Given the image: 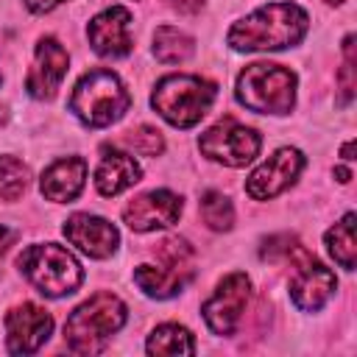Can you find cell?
I'll return each mask as SVG.
<instances>
[{
    "label": "cell",
    "instance_id": "6da1fadb",
    "mask_svg": "<svg viewBox=\"0 0 357 357\" xmlns=\"http://www.w3.org/2000/svg\"><path fill=\"white\" fill-rule=\"evenodd\" d=\"M307 25H310V17L301 6L268 3V6H259L257 11L245 14L243 20H237L229 28L226 42L240 53L284 50V47H293L304 39Z\"/></svg>",
    "mask_w": 357,
    "mask_h": 357
},
{
    "label": "cell",
    "instance_id": "7a4b0ae2",
    "mask_svg": "<svg viewBox=\"0 0 357 357\" xmlns=\"http://www.w3.org/2000/svg\"><path fill=\"white\" fill-rule=\"evenodd\" d=\"M126 318V304L114 293L100 290L70 312L64 324V343L75 354H98L106 349V340L123 329Z\"/></svg>",
    "mask_w": 357,
    "mask_h": 357
},
{
    "label": "cell",
    "instance_id": "3957f363",
    "mask_svg": "<svg viewBox=\"0 0 357 357\" xmlns=\"http://www.w3.org/2000/svg\"><path fill=\"white\" fill-rule=\"evenodd\" d=\"M131 106V95L123 86L120 75L98 67L78 78L70 95V112L89 128H106L117 123Z\"/></svg>",
    "mask_w": 357,
    "mask_h": 357
},
{
    "label": "cell",
    "instance_id": "277c9868",
    "mask_svg": "<svg viewBox=\"0 0 357 357\" xmlns=\"http://www.w3.org/2000/svg\"><path fill=\"white\" fill-rule=\"evenodd\" d=\"M215 95H218V86L209 78L165 75L156 81V86L151 92V106L156 109V114L165 123H170L176 128H192L209 112Z\"/></svg>",
    "mask_w": 357,
    "mask_h": 357
},
{
    "label": "cell",
    "instance_id": "5b68a950",
    "mask_svg": "<svg viewBox=\"0 0 357 357\" xmlns=\"http://www.w3.org/2000/svg\"><path fill=\"white\" fill-rule=\"evenodd\" d=\"M234 98L257 114H290L296 106V73L282 64L254 61L237 75Z\"/></svg>",
    "mask_w": 357,
    "mask_h": 357
},
{
    "label": "cell",
    "instance_id": "8992f818",
    "mask_svg": "<svg viewBox=\"0 0 357 357\" xmlns=\"http://www.w3.org/2000/svg\"><path fill=\"white\" fill-rule=\"evenodd\" d=\"M17 268L22 276L47 298L70 296L81 287L84 271L81 262L56 243H33L17 257Z\"/></svg>",
    "mask_w": 357,
    "mask_h": 357
},
{
    "label": "cell",
    "instance_id": "52a82bcc",
    "mask_svg": "<svg viewBox=\"0 0 357 357\" xmlns=\"http://www.w3.org/2000/svg\"><path fill=\"white\" fill-rule=\"evenodd\" d=\"M259 134L231 117L215 123L212 128H206L198 139V148L206 159L212 162H220L226 167H245L248 162L257 159L259 153Z\"/></svg>",
    "mask_w": 357,
    "mask_h": 357
},
{
    "label": "cell",
    "instance_id": "ba28073f",
    "mask_svg": "<svg viewBox=\"0 0 357 357\" xmlns=\"http://www.w3.org/2000/svg\"><path fill=\"white\" fill-rule=\"evenodd\" d=\"M248 296H251V279L245 273L234 271V273L223 276L218 282L215 293L201 307L206 326L215 335H234V329H237V324L245 312Z\"/></svg>",
    "mask_w": 357,
    "mask_h": 357
},
{
    "label": "cell",
    "instance_id": "9c48e42d",
    "mask_svg": "<svg viewBox=\"0 0 357 357\" xmlns=\"http://www.w3.org/2000/svg\"><path fill=\"white\" fill-rule=\"evenodd\" d=\"M53 332V315L33 304L22 301L6 312V349L11 354H33L39 351Z\"/></svg>",
    "mask_w": 357,
    "mask_h": 357
},
{
    "label": "cell",
    "instance_id": "30bf717a",
    "mask_svg": "<svg viewBox=\"0 0 357 357\" xmlns=\"http://www.w3.org/2000/svg\"><path fill=\"white\" fill-rule=\"evenodd\" d=\"M293 276H290V298L298 310L304 312H318L335 293L337 279L335 273L321 265L315 257H310L307 251H301L293 259Z\"/></svg>",
    "mask_w": 357,
    "mask_h": 357
},
{
    "label": "cell",
    "instance_id": "8fae6325",
    "mask_svg": "<svg viewBox=\"0 0 357 357\" xmlns=\"http://www.w3.org/2000/svg\"><path fill=\"white\" fill-rule=\"evenodd\" d=\"M304 170V153L298 148H279L276 153H271L245 181V192L254 201H268L279 192H284L298 173Z\"/></svg>",
    "mask_w": 357,
    "mask_h": 357
},
{
    "label": "cell",
    "instance_id": "7c38bea8",
    "mask_svg": "<svg viewBox=\"0 0 357 357\" xmlns=\"http://www.w3.org/2000/svg\"><path fill=\"white\" fill-rule=\"evenodd\" d=\"M67 67H70V56L61 47V42L53 36H42L33 50V67L25 78L28 95L36 100H50L56 95V89L61 86Z\"/></svg>",
    "mask_w": 357,
    "mask_h": 357
},
{
    "label": "cell",
    "instance_id": "4fadbf2b",
    "mask_svg": "<svg viewBox=\"0 0 357 357\" xmlns=\"http://www.w3.org/2000/svg\"><path fill=\"white\" fill-rule=\"evenodd\" d=\"M86 36H89L92 50L98 56H103V59L128 56L131 47H134V39H131V11L126 6L103 8L86 25Z\"/></svg>",
    "mask_w": 357,
    "mask_h": 357
},
{
    "label": "cell",
    "instance_id": "5bb4252c",
    "mask_svg": "<svg viewBox=\"0 0 357 357\" xmlns=\"http://www.w3.org/2000/svg\"><path fill=\"white\" fill-rule=\"evenodd\" d=\"M184 204L176 192L170 190H151L137 195L134 201H128V206L123 209V220L131 231H156V229H167L178 220Z\"/></svg>",
    "mask_w": 357,
    "mask_h": 357
},
{
    "label": "cell",
    "instance_id": "9a60e30c",
    "mask_svg": "<svg viewBox=\"0 0 357 357\" xmlns=\"http://www.w3.org/2000/svg\"><path fill=\"white\" fill-rule=\"evenodd\" d=\"M64 237H67V243H73L81 254H86L92 259H106L120 245V231L106 218L89 215V212L70 215L64 220Z\"/></svg>",
    "mask_w": 357,
    "mask_h": 357
},
{
    "label": "cell",
    "instance_id": "2e32d148",
    "mask_svg": "<svg viewBox=\"0 0 357 357\" xmlns=\"http://www.w3.org/2000/svg\"><path fill=\"white\" fill-rule=\"evenodd\" d=\"M139 176H142V167L128 151H117L109 145L100 148V162L95 170V187L100 195H106V198L120 195L123 190L134 187L139 181Z\"/></svg>",
    "mask_w": 357,
    "mask_h": 357
},
{
    "label": "cell",
    "instance_id": "e0dca14e",
    "mask_svg": "<svg viewBox=\"0 0 357 357\" xmlns=\"http://www.w3.org/2000/svg\"><path fill=\"white\" fill-rule=\"evenodd\" d=\"M86 181V162L81 156L56 159L39 178V190L53 204H70L78 198Z\"/></svg>",
    "mask_w": 357,
    "mask_h": 357
},
{
    "label": "cell",
    "instance_id": "ac0fdd59",
    "mask_svg": "<svg viewBox=\"0 0 357 357\" xmlns=\"http://www.w3.org/2000/svg\"><path fill=\"white\" fill-rule=\"evenodd\" d=\"M134 282L151 298H173L176 293L184 290V284L190 279H184L173 271H165L162 265H137L134 268Z\"/></svg>",
    "mask_w": 357,
    "mask_h": 357
},
{
    "label": "cell",
    "instance_id": "d6986e66",
    "mask_svg": "<svg viewBox=\"0 0 357 357\" xmlns=\"http://www.w3.org/2000/svg\"><path fill=\"white\" fill-rule=\"evenodd\" d=\"M145 349H148V354H167V357L195 354V340H192V332L187 326H181V324H162V326H156L148 335Z\"/></svg>",
    "mask_w": 357,
    "mask_h": 357
},
{
    "label": "cell",
    "instance_id": "ffe728a7",
    "mask_svg": "<svg viewBox=\"0 0 357 357\" xmlns=\"http://www.w3.org/2000/svg\"><path fill=\"white\" fill-rule=\"evenodd\" d=\"M195 53V42L190 33L173 28V25H159L153 33V56L162 64H178L187 61Z\"/></svg>",
    "mask_w": 357,
    "mask_h": 357
},
{
    "label": "cell",
    "instance_id": "44dd1931",
    "mask_svg": "<svg viewBox=\"0 0 357 357\" xmlns=\"http://www.w3.org/2000/svg\"><path fill=\"white\" fill-rule=\"evenodd\" d=\"M354 212H346L329 231H326V248L332 254V259L346 268V271H354V262H357V245H354Z\"/></svg>",
    "mask_w": 357,
    "mask_h": 357
},
{
    "label": "cell",
    "instance_id": "7402d4cb",
    "mask_svg": "<svg viewBox=\"0 0 357 357\" xmlns=\"http://www.w3.org/2000/svg\"><path fill=\"white\" fill-rule=\"evenodd\" d=\"M201 218L212 231H229L234 223V206L223 192L206 190L201 195Z\"/></svg>",
    "mask_w": 357,
    "mask_h": 357
},
{
    "label": "cell",
    "instance_id": "603a6c76",
    "mask_svg": "<svg viewBox=\"0 0 357 357\" xmlns=\"http://www.w3.org/2000/svg\"><path fill=\"white\" fill-rule=\"evenodd\" d=\"M28 181H31V170L17 156L3 153L0 156V198L17 201L28 190Z\"/></svg>",
    "mask_w": 357,
    "mask_h": 357
},
{
    "label": "cell",
    "instance_id": "cb8c5ba5",
    "mask_svg": "<svg viewBox=\"0 0 357 357\" xmlns=\"http://www.w3.org/2000/svg\"><path fill=\"white\" fill-rule=\"evenodd\" d=\"M123 145L131 148V151L139 153V156H159V153L165 151L162 131H156L153 126H137V128L126 131Z\"/></svg>",
    "mask_w": 357,
    "mask_h": 357
},
{
    "label": "cell",
    "instance_id": "d4e9b609",
    "mask_svg": "<svg viewBox=\"0 0 357 357\" xmlns=\"http://www.w3.org/2000/svg\"><path fill=\"white\" fill-rule=\"evenodd\" d=\"M301 251H307L293 234H273V237H268L265 243H262V248H259V257L262 259H268V262H279V259H296Z\"/></svg>",
    "mask_w": 357,
    "mask_h": 357
},
{
    "label": "cell",
    "instance_id": "484cf974",
    "mask_svg": "<svg viewBox=\"0 0 357 357\" xmlns=\"http://www.w3.org/2000/svg\"><path fill=\"white\" fill-rule=\"evenodd\" d=\"M343 56H346V61H343V67L337 70L340 106L351 103V98H354V86H357V78H354V36H351V33L343 39Z\"/></svg>",
    "mask_w": 357,
    "mask_h": 357
},
{
    "label": "cell",
    "instance_id": "4316f807",
    "mask_svg": "<svg viewBox=\"0 0 357 357\" xmlns=\"http://www.w3.org/2000/svg\"><path fill=\"white\" fill-rule=\"evenodd\" d=\"M25 3V8L28 11H33V14H47V11H53L59 3H64V0H22Z\"/></svg>",
    "mask_w": 357,
    "mask_h": 357
},
{
    "label": "cell",
    "instance_id": "83f0119b",
    "mask_svg": "<svg viewBox=\"0 0 357 357\" xmlns=\"http://www.w3.org/2000/svg\"><path fill=\"white\" fill-rule=\"evenodd\" d=\"M17 240V231L14 229H8V226H0V257L8 251V245Z\"/></svg>",
    "mask_w": 357,
    "mask_h": 357
},
{
    "label": "cell",
    "instance_id": "f1b7e54d",
    "mask_svg": "<svg viewBox=\"0 0 357 357\" xmlns=\"http://www.w3.org/2000/svg\"><path fill=\"white\" fill-rule=\"evenodd\" d=\"M178 11H198L204 6V0H170Z\"/></svg>",
    "mask_w": 357,
    "mask_h": 357
},
{
    "label": "cell",
    "instance_id": "f546056e",
    "mask_svg": "<svg viewBox=\"0 0 357 357\" xmlns=\"http://www.w3.org/2000/svg\"><path fill=\"white\" fill-rule=\"evenodd\" d=\"M351 153H354V139H349V142H346V145H343V148H340V156H343V159H349V162H351V159H354V156H351Z\"/></svg>",
    "mask_w": 357,
    "mask_h": 357
},
{
    "label": "cell",
    "instance_id": "4dcf8cb0",
    "mask_svg": "<svg viewBox=\"0 0 357 357\" xmlns=\"http://www.w3.org/2000/svg\"><path fill=\"white\" fill-rule=\"evenodd\" d=\"M335 176H337V181H340V184H346V181L351 178V173H349L346 167H335Z\"/></svg>",
    "mask_w": 357,
    "mask_h": 357
},
{
    "label": "cell",
    "instance_id": "1f68e13d",
    "mask_svg": "<svg viewBox=\"0 0 357 357\" xmlns=\"http://www.w3.org/2000/svg\"><path fill=\"white\" fill-rule=\"evenodd\" d=\"M6 123H8V109L0 106V126H6Z\"/></svg>",
    "mask_w": 357,
    "mask_h": 357
},
{
    "label": "cell",
    "instance_id": "d6a6232c",
    "mask_svg": "<svg viewBox=\"0 0 357 357\" xmlns=\"http://www.w3.org/2000/svg\"><path fill=\"white\" fill-rule=\"evenodd\" d=\"M326 3H329V6H340L343 0H326Z\"/></svg>",
    "mask_w": 357,
    "mask_h": 357
}]
</instances>
